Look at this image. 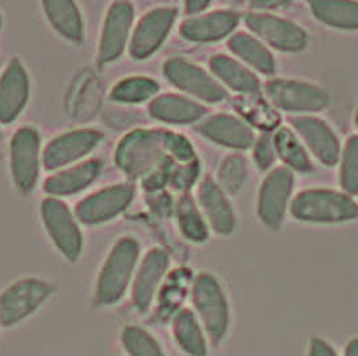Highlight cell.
<instances>
[{"label": "cell", "mask_w": 358, "mask_h": 356, "mask_svg": "<svg viewBox=\"0 0 358 356\" xmlns=\"http://www.w3.org/2000/svg\"><path fill=\"white\" fill-rule=\"evenodd\" d=\"M166 131L138 129L127 134L116 149V164L131 177L148 176L168 158Z\"/></svg>", "instance_id": "1"}, {"label": "cell", "mask_w": 358, "mask_h": 356, "mask_svg": "<svg viewBox=\"0 0 358 356\" xmlns=\"http://www.w3.org/2000/svg\"><path fill=\"white\" fill-rule=\"evenodd\" d=\"M292 214L305 223H347L358 219V205L338 191L308 189L293 199Z\"/></svg>", "instance_id": "2"}, {"label": "cell", "mask_w": 358, "mask_h": 356, "mask_svg": "<svg viewBox=\"0 0 358 356\" xmlns=\"http://www.w3.org/2000/svg\"><path fill=\"white\" fill-rule=\"evenodd\" d=\"M139 256V244L134 237H121L110 249L102 266L96 286V301L99 304H114L124 295L131 274Z\"/></svg>", "instance_id": "3"}, {"label": "cell", "mask_w": 358, "mask_h": 356, "mask_svg": "<svg viewBox=\"0 0 358 356\" xmlns=\"http://www.w3.org/2000/svg\"><path fill=\"white\" fill-rule=\"evenodd\" d=\"M8 169L17 191L29 194L36 188L41 169V134L34 126H22L8 144Z\"/></svg>", "instance_id": "4"}, {"label": "cell", "mask_w": 358, "mask_h": 356, "mask_svg": "<svg viewBox=\"0 0 358 356\" xmlns=\"http://www.w3.org/2000/svg\"><path fill=\"white\" fill-rule=\"evenodd\" d=\"M52 295V286L37 278H22L8 285L0 293V326L19 325L42 306Z\"/></svg>", "instance_id": "5"}, {"label": "cell", "mask_w": 358, "mask_h": 356, "mask_svg": "<svg viewBox=\"0 0 358 356\" xmlns=\"http://www.w3.org/2000/svg\"><path fill=\"white\" fill-rule=\"evenodd\" d=\"M193 301L211 341L218 345L228 332L229 309L223 290L215 276L201 273L194 279Z\"/></svg>", "instance_id": "6"}, {"label": "cell", "mask_w": 358, "mask_h": 356, "mask_svg": "<svg viewBox=\"0 0 358 356\" xmlns=\"http://www.w3.org/2000/svg\"><path fill=\"white\" fill-rule=\"evenodd\" d=\"M41 214L47 235L55 248L69 261L78 260L83 251V236L69 207L59 199L47 198L42 201Z\"/></svg>", "instance_id": "7"}, {"label": "cell", "mask_w": 358, "mask_h": 356, "mask_svg": "<svg viewBox=\"0 0 358 356\" xmlns=\"http://www.w3.org/2000/svg\"><path fill=\"white\" fill-rule=\"evenodd\" d=\"M266 96L276 107L285 111H322L325 109L330 97L322 87L298 80L273 79L266 84Z\"/></svg>", "instance_id": "8"}, {"label": "cell", "mask_w": 358, "mask_h": 356, "mask_svg": "<svg viewBox=\"0 0 358 356\" xmlns=\"http://www.w3.org/2000/svg\"><path fill=\"white\" fill-rule=\"evenodd\" d=\"M163 71L169 82L204 103L218 104L226 97L224 89L210 74L185 59H169Z\"/></svg>", "instance_id": "9"}, {"label": "cell", "mask_w": 358, "mask_h": 356, "mask_svg": "<svg viewBox=\"0 0 358 356\" xmlns=\"http://www.w3.org/2000/svg\"><path fill=\"white\" fill-rule=\"evenodd\" d=\"M31 96V77L20 59H10L0 74V124H10L22 114Z\"/></svg>", "instance_id": "10"}, {"label": "cell", "mask_w": 358, "mask_h": 356, "mask_svg": "<svg viewBox=\"0 0 358 356\" xmlns=\"http://www.w3.org/2000/svg\"><path fill=\"white\" fill-rule=\"evenodd\" d=\"M134 188L131 184L110 186L83 199L76 206V218L84 224H101L116 218L133 201Z\"/></svg>", "instance_id": "11"}, {"label": "cell", "mask_w": 358, "mask_h": 356, "mask_svg": "<svg viewBox=\"0 0 358 356\" xmlns=\"http://www.w3.org/2000/svg\"><path fill=\"white\" fill-rule=\"evenodd\" d=\"M246 25L271 47L283 52H300L308 44V36L296 24L268 14H248Z\"/></svg>", "instance_id": "12"}, {"label": "cell", "mask_w": 358, "mask_h": 356, "mask_svg": "<svg viewBox=\"0 0 358 356\" xmlns=\"http://www.w3.org/2000/svg\"><path fill=\"white\" fill-rule=\"evenodd\" d=\"M102 141V134L94 129L71 131L55 138L45 146L42 154V164L45 171H54L66 164L74 163L96 149Z\"/></svg>", "instance_id": "13"}, {"label": "cell", "mask_w": 358, "mask_h": 356, "mask_svg": "<svg viewBox=\"0 0 358 356\" xmlns=\"http://www.w3.org/2000/svg\"><path fill=\"white\" fill-rule=\"evenodd\" d=\"M293 189V175L287 168L271 171L259 189L258 216L263 224L271 230H278L283 221L289 194Z\"/></svg>", "instance_id": "14"}, {"label": "cell", "mask_w": 358, "mask_h": 356, "mask_svg": "<svg viewBox=\"0 0 358 356\" xmlns=\"http://www.w3.org/2000/svg\"><path fill=\"white\" fill-rule=\"evenodd\" d=\"M178 10L173 7H159L148 12L136 27L129 52L134 59H146L155 54L171 31Z\"/></svg>", "instance_id": "15"}, {"label": "cell", "mask_w": 358, "mask_h": 356, "mask_svg": "<svg viewBox=\"0 0 358 356\" xmlns=\"http://www.w3.org/2000/svg\"><path fill=\"white\" fill-rule=\"evenodd\" d=\"M133 19L134 8L131 3L114 2L110 6L102 27L99 54H97V61L101 64L113 62L124 52Z\"/></svg>", "instance_id": "16"}, {"label": "cell", "mask_w": 358, "mask_h": 356, "mask_svg": "<svg viewBox=\"0 0 358 356\" xmlns=\"http://www.w3.org/2000/svg\"><path fill=\"white\" fill-rule=\"evenodd\" d=\"M293 127L325 166H335L340 159V141L331 127L317 117H295Z\"/></svg>", "instance_id": "17"}, {"label": "cell", "mask_w": 358, "mask_h": 356, "mask_svg": "<svg viewBox=\"0 0 358 356\" xmlns=\"http://www.w3.org/2000/svg\"><path fill=\"white\" fill-rule=\"evenodd\" d=\"M199 134L220 146L233 147V149H248L253 146L255 135L251 129L240 119L228 116V114H216L208 117L198 127Z\"/></svg>", "instance_id": "18"}, {"label": "cell", "mask_w": 358, "mask_h": 356, "mask_svg": "<svg viewBox=\"0 0 358 356\" xmlns=\"http://www.w3.org/2000/svg\"><path fill=\"white\" fill-rule=\"evenodd\" d=\"M168 254L163 249H151L144 258L133 286V301L139 311H146L155 298L157 286L168 269Z\"/></svg>", "instance_id": "19"}, {"label": "cell", "mask_w": 358, "mask_h": 356, "mask_svg": "<svg viewBox=\"0 0 358 356\" xmlns=\"http://www.w3.org/2000/svg\"><path fill=\"white\" fill-rule=\"evenodd\" d=\"M198 196L213 230L223 236L231 235L236 226V219H234L231 205L224 196V191L211 177H204L199 184Z\"/></svg>", "instance_id": "20"}, {"label": "cell", "mask_w": 358, "mask_h": 356, "mask_svg": "<svg viewBox=\"0 0 358 356\" xmlns=\"http://www.w3.org/2000/svg\"><path fill=\"white\" fill-rule=\"evenodd\" d=\"M238 25V15L231 10H218L203 17L186 20L179 27L181 36L193 42L220 40L234 31Z\"/></svg>", "instance_id": "21"}, {"label": "cell", "mask_w": 358, "mask_h": 356, "mask_svg": "<svg viewBox=\"0 0 358 356\" xmlns=\"http://www.w3.org/2000/svg\"><path fill=\"white\" fill-rule=\"evenodd\" d=\"M102 169L101 161L89 159L78 166L66 169V171L55 172L49 176L44 182V191L52 196H69L79 191L86 189L91 182L96 181Z\"/></svg>", "instance_id": "22"}, {"label": "cell", "mask_w": 358, "mask_h": 356, "mask_svg": "<svg viewBox=\"0 0 358 356\" xmlns=\"http://www.w3.org/2000/svg\"><path fill=\"white\" fill-rule=\"evenodd\" d=\"M149 112L157 121L169 122V124H189L199 121L206 114V107L186 97L164 94L152 101Z\"/></svg>", "instance_id": "23"}, {"label": "cell", "mask_w": 358, "mask_h": 356, "mask_svg": "<svg viewBox=\"0 0 358 356\" xmlns=\"http://www.w3.org/2000/svg\"><path fill=\"white\" fill-rule=\"evenodd\" d=\"M49 22L64 39L83 42L84 24L78 6L71 0H47L42 3Z\"/></svg>", "instance_id": "24"}, {"label": "cell", "mask_w": 358, "mask_h": 356, "mask_svg": "<svg viewBox=\"0 0 358 356\" xmlns=\"http://www.w3.org/2000/svg\"><path fill=\"white\" fill-rule=\"evenodd\" d=\"M210 67L216 77L223 80L226 86L233 91L241 92L243 96L257 94L259 89V80L253 72L243 67L240 62L226 56H213L210 61Z\"/></svg>", "instance_id": "25"}, {"label": "cell", "mask_w": 358, "mask_h": 356, "mask_svg": "<svg viewBox=\"0 0 358 356\" xmlns=\"http://www.w3.org/2000/svg\"><path fill=\"white\" fill-rule=\"evenodd\" d=\"M313 15L322 24L342 31H358V2L315 0L310 3Z\"/></svg>", "instance_id": "26"}, {"label": "cell", "mask_w": 358, "mask_h": 356, "mask_svg": "<svg viewBox=\"0 0 358 356\" xmlns=\"http://www.w3.org/2000/svg\"><path fill=\"white\" fill-rule=\"evenodd\" d=\"M229 50L245 61L248 66L255 67L262 74L271 75L275 72V59H273L271 52L268 50L262 42L248 36L245 32H238L229 39L228 42Z\"/></svg>", "instance_id": "27"}, {"label": "cell", "mask_w": 358, "mask_h": 356, "mask_svg": "<svg viewBox=\"0 0 358 356\" xmlns=\"http://www.w3.org/2000/svg\"><path fill=\"white\" fill-rule=\"evenodd\" d=\"M173 333L181 350L189 356H206L208 346L198 320L189 309H181L173 320Z\"/></svg>", "instance_id": "28"}, {"label": "cell", "mask_w": 358, "mask_h": 356, "mask_svg": "<svg viewBox=\"0 0 358 356\" xmlns=\"http://www.w3.org/2000/svg\"><path fill=\"white\" fill-rule=\"evenodd\" d=\"M234 109L241 114L246 121L262 131H271L278 126L280 117L273 111L271 105H268L263 99H258L253 94L241 96L234 99Z\"/></svg>", "instance_id": "29"}, {"label": "cell", "mask_w": 358, "mask_h": 356, "mask_svg": "<svg viewBox=\"0 0 358 356\" xmlns=\"http://www.w3.org/2000/svg\"><path fill=\"white\" fill-rule=\"evenodd\" d=\"M273 144H275L276 154H278L289 168L301 172L312 171V163H310L308 154H306L303 146H301L300 141L296 139V135L293 134L292 131L285 129V127L280 129L278 133H276L275 139H273Z\"/></svg>", "instance_id": "30"}, {"label": "cell", "mask_w": 358, "mask_h": 356, "mask_svg": "<svg viewBox=\"0 0 358 356\" xmlns=\"http://www.w3.org/2000/svg\"><path fill=\"white\" fill-rule=\"evenodd\" d=\"M159 91L156 80L149 77H127L110 91V99L122 104H139L151 99Z\"/></svg>", "instance_id": "31"}, {"label": "cell", "mask_w": 358, "mask_h": 356, "mask_svg": "<svg viewBox=\"0 0 358 356\" xmlns=\"http://www.w3.org/2000/svg\"><path fill=\"white\" fill-rule=\"evenodd\" d=\"M178 221L181 232L189 241L194 243H203L208 239V228L203 221L198 207L189 196H182L178 202Z\"/></svg>", "instance_id": "32"}, {"label": "cell", "mask_w": 358, "mask_h": 356, "mask_svg": "<svg viewBox=\"0 0 358 356\" xmlns=\"http://www.w3.org/2000/svg\"><path fill=\"white\" fill-rule=\"evenodd\" d=\"M248 177V164L240 154L228 156L220 166L218 181L220 188L228 194H236L245 186Z\"/></svg>", "instance_id": "33"}, {"label": "cell", "mask_w": 358, "mask_h": 356, "mask_svg": "<svg viewBox=\"0 0 358 356\" xmlns=\"http://www.w3.org/2000/svg\"><path fill=\"white\" fill-rule=\"evenodd\" d=\"M340 184L345 194H358V135H352L345 142L340 164Z\"/></svg>", "instance_id": "34"}, {"label": "cell", "mask_w": 358, "mask_h": 356, "mask_svg": "<svg viewBox=\"0 0 358 356\" xmlns=\"http://www.w3.org/2000/svg\"><path fill=\"white\" fill-rule=\"evenodd\" d=\"M122 345L129 356H164L157 341L151 334L138 328V326H127L122 332Z\"/></svg>", "instance_id": "35"}, {"label": "cell", "mask_w": 358, "mask_h": 356, "mask_svg": "<svg viewBox=\"0 0 358 356\" xmlns=\"http://www.w3.org/2000/svg\"><path fill=\"white\" fill-rule=\"evenodd\" d=\"M199 172V163L193 161V163H174L171 171H169V184L178 191H186L194 184L196 177Z\"/></svg>", "instance_id": "36"}, {"label": "cell", "mask_w": 358, "mask_h": 356, "mask_svg": "<svg viewBox=\"0 0 358 356\" xmlns=\"http://www.w3.org/2000/svg\"><path fill=\"white\" fill-rule=\"evenodd\" d=\"M166 149H168V154L171 156L174 161H178V163L181 164L196 161L193 146H191L186 138H182V135L179 134L168 133V138H166Z\"/></svg>", "instance_id": "37"}, {"label": "cell", "mask_w": 358, "mask_h": 356, "mask_svg": "<svg viewBox=\"0 0 358 356\" xmlns=\"http://www.w3.org/2000/svg\"><path fill=\"white\" fill-rule=\"evenodd\" d=\"M181 274L182 271H176L173 273L171 281L168 283V286L164 288L163 295H161V306H163L166 311H171L173 306L179 304L182 296H185V285L181 283Z\"/></svg>", "instance_id": "38"}, {"label": "cell", "mask_w": 358, "mask_h": 356, "mask_svg": "<svg viewBox=\"0 0 358 356\" xmlns=\"http://www.w3.org/2000/svg\"><path fill=\"white\" fill-rule=\"evenodd\" d=\"M276 151L273 139L268 134H263L255 144V161H257L259 169H268L275 161Z\"/></svg>", "instance_id": "39"}, {"label": "cell", "mask_w": 358, "mask_h": 356, "mask_svg": "<svg viewBox=\"0 0 358 356\" xmlns=\"http://www.w3.org/2000/svg\"><path fill=\"white\" fill-rule=\"evenodd\" d=\"M308 356H336V351L334 350V346H331L330 343L322 340V338H313V340L310 341Z\"/></svg>", "instance_id": "40"}, {"label": "cell", "mask_w": 358, "mask_h": 356, "mask_svg": "<svg viewBox=\"0 0 358 356\" xmlns=\"http://www.w3.org/2000/svg\"><path fill=\"white\" fill-rule=\"evenodd\" d=\"M151 206L155 207L159 213H169V207H171V199H169L166 194H161V196H156V202H151Z\"/></svg>", "instance_id": "41"}, {"label": "cell", "mask_w": 358, "mask_h": 356, "mask_svg": "<svg viewBox=\"0 0 358 356\" xmlns=\"http://www.w3.org/2000/svg\"><path fill=\"white\" fill-rule=\"evenodd\" d=\"M210 6V2H186V12L189 14H196V12H201Z\"/></svg>", "instance_id": "42"}, {"label": "cell", "mask_w": 358, "mask_h": 356, "mask_svg": "<svg viewBox=\"0 0 358 356\" xmlns=\"http://www.w3.org/2000/svg\"><path fill=\"white\" fill-rule=\"evenodd\" d=\"M345 356H358V338H353V340L348 341Z\"/></svg>", "instance_id": "43"}, {"label": "cell", "mask_w": 358, "mask_h": 356, "mask_svg": "<svg viewBox=\"0 0 358 356\" xmlns=\"http://www.w3.org/2000/svg\"><path fill=\"white\" fill-rule=\"evenodd\" d=\"M253 7H278L281 2H253L251 3Z\"/></svg>", "instance_id": "44"}, {"label": "cell", "mask_w": 358, "mask_h": 356, "mask_svg": "<svg viewBox=\"0 0 358 356\" xmlns=\"http://www.w3.org/2000/svg\"><path fill=\"white\" fill-rule=\"evenodd\" d=\"M355 124L358 127V109H357V112H355Z\"/></svg>", "instance_id": "45"}, {"label": "cell", "mask_w": 358, "mask_h": 356, "mask_svg": "<svg viewBox=\"0 0 358 356\" xmlns=\"http://www.w3.org/2000/svg\"><path fill=\"white\" fill-rule=\"evenodd\" d=\"M2 25H3V19H2V14H0V29H2Z\"/></svg>", "instance_id": "46"}]
</instances>
